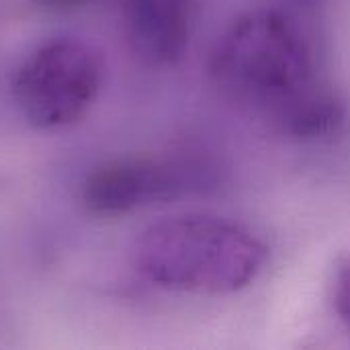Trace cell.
<instances>
[{"instance_id":"cell-6","label":"cell","mask_w":350,"mask_h":350,"mask_svg":"<svg viewBox=\"0 0 350 350\" xmlns=\"http://www.w3.org/2000/svg\"><path fill=\"white\" fill-rule=\"evenodd\" d=\"M332 306L338 320L350 332V256L338 260L332 277Z\"/></svg>"},{"instance_id":"cell-7","label":"cell","mask_w":350,"mask_h":350,"mask_svg":"<svg viewBox=\"0 0 350 350\" xmlns=\"http://www.w3.org/2000/svg\"><path fill=\"white\" fill-rule=\"evenodd\" d=\"M41 8L51 12H74L88 6L92 0H35Z\"/></svg>"},{"instance_id":"cell-2","label":"cell","mask_w":350,"mask_h":350,"mask_svg":"<svg viewBox=\"0 0 350 350\" xmlns=\"http://www.w3.org/2000/svg\"><path fill=\"white\" fill-rule=\"evenodd\" d=\"M267 258V244L250 228L209 213L162 217L144 228L131 248V262L148 283L195 295L248 287Z\"/></svg>"},{"instance_id":"cell-4","label":"cell","mask_w":350,"mask_h":350,"mask_svg":"<svg viewBox=\"0 0 350 350\" xmlns=\"http://www.w3.org/2000/svg\"><path fill=\"white\" fill-rule=\"evenodd\" d=\"M211 180L207 162L187 156H121L94 166L80 185V203L94 217H121L176 199Z\"/></svg>"},{"instance_id":"cell-3","label":"cell","mask_w":350,"mask_h":350,"mask_svg":"<svg viewBox=\"0 0 350 350\" xmlns=\"http://www.w3.org/2000/svg\"><path fill=\"white\" fill-rule=\"evenodd\" d=\"M105 80L100 53L86 41L57 37L37 45L14 70L12 103L41 131L76 125L98 98Z\"/></svg>"},{"instance_id":"cell-1","label":"cell","mask_w":350,"mask_h":350,"mask_svg":"<svg viewBox=\"0 0 350 350\" xmlns=\"http://www.w3.org/2000/svg\"><path fill=\"white\" fill-rule=\"evenodd\" d=\"M217 86L281 135L316 142L336 133L347 109L310 27L297 12L262 6L238 16L209 59Z\"/></svg>"},{"instance_id":"cell-5","label":"cell","mask_w":350,"mask_h":350,"mask_svg":"<svg viewBox=\"0 0 350 350\" xmlns=\"http://www.w3.org/2000/svg\"><path fill=\"white\" fill-rule=\"evenodd\" d=\"M127 39L150 64L172 66L193 37L197 0H121Z\"/></svg>"}]
</instances>
